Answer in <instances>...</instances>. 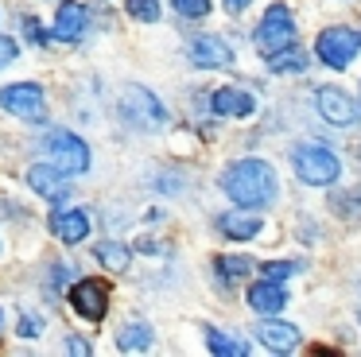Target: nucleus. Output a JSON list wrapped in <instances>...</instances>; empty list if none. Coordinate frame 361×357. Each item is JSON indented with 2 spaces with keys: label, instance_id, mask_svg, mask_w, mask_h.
Masks as SVG:
<instances>
[{
  "label": "nucleus",
  "instance_id": "1",
  "mask_svg": "<svg viewBox=\"0 0 361 357\" xmlns=\"http://www.w3.org/2000/svg\"><path fill=\"white\" fill-rule=\"evenodd\" d=\"M221 194L241 210H264L280 198V178L268 159H233L218 178Z\"/></svg>",
  "mask_w": 361,
  "mask_h": 357
},
{
  "label": "nucleus",
  "instance_id": "2",
  "mask_svg": "<svg viewBox=\"0 0 361 357\" xmlns=\"http://www.w3.org/2000/svg\"><path fill=\"white\" fill-rule=\"evenodd\" d=\"M252 47H257L264 59L295 47V16H291V8L283 4V0H272V4L264 8L257 31H252Z\"/></svg>",
  "mask_w": 361,
  "mask_h": 357
},
{
  "label": "nucleus",
  "instance_id": "3",
  "mask_svg": "<svg viewBox=\"0 0 361 357\" xmlns=\"http://www.w3.org/2000/svg\"><path fill=\"white\" fill-rule=\"evenodd\" d=\"M291 167H295V175L307 186H330L342 175V159L326 144H311V140L291 147Z\"/></svg>",
  "mask_w": 361,
  "mask_h": 357
},
{
  "label": "nucleus",
  "instance_id": "4",
  "mask_svg": "<svg viewBox=\"0 0 361 357\" xmlns=\"http://www.w3.org/2000/svg\"><path fill=\"white\" fill-rule=\"evenodd\" d=\"M43 152L51 155V163H55L63 175H86L90 163H94V155H90V144L78 136V132H71V128L47 132V140H43Z\"/></svg>",
  "mask_w": 361,
  "mask_h": 357
},
{
  "label": "nucleus",
  "instance_id": "5",
  "mask_svg": "<svg viewBox=\"0 0 361 357\" xmlns=\"http://www.w3.org/2000/svg\"><path fill=\"white\" fill-rule=\"evenodd\" d=\"M357 51H361V31L357 28L334 23V28H322L319 39H314V54H319V62L330 70H345L357 59Z\"/></svg>",
  "mask_w": 361,
  "mask_h": 357
},
{
  "label": "nucleus",
  "instance_id": "6",
  "mask_svg": "<svg viewBox=\"0 0 361 357\" xmlns=\"http://www.w3.org/2000/svg\"><path fill=\"white\" fill-rule=\"evenodd\" d=\"M121 116H125L133 128H144V132H156L167 124L164 101L152 90H144V85H125V93H121Z\"/></svg>",
  "mask_w": 361,
  "mask_h": 357
},
{
  "label": "nucleus",
  "instance_id": "7",
  "mask_svg": "<svg viewBox=\"0 0 361 357\" xmlns=\"http://www.w3.org/2000/svg\"><path fill=\"white\" fill-rule=\"evenodd\" d=\"M0 109L12 113L16 121L27 124H43L47 116V97H43V85L39 82H12L0 90Z\"/></svg>",
  "mask_w": 361,
  "mask_h": 357
},
{
  "label": "nucleus",
  "instance_id": "8",
  "mask_svg": "<svg viewBox=\"0 0 361 357\" xmlns=\"http://www.w3.org/2000/svg\"><path fill=\"white\" fill-rule=\"evenodd\" d=\"M314 109H319V116L326 124H334V128H353V124H361V101L350 97L342 85H319V90H314Z\"/></svg>",
  "mask_w": 361,
  "mask_h": 357
},
{
  "label": "nucleus",
  "instance_id": "9",
  "mask_svg": "<svg viewBox=\"0 0 361 357\" xmlns=\"http://www.w3.org/2000/svg\"><path fill=\"white\" fill-rule=\"evenodd\" d=\"M66 303H71V310L78 318H86V322H102L105 310H109V287L102 284V279H74L71 291H66Z\"/></svg>",
  "mask_w": 361,
  "mask_h": 357
},
{
  "label": "nucleus",
  "instance_id": "10",
  "mask_svg": "<svg viewBox=\"0 0 361 357\" xmlns=\"http://www.w3.org/2000/svg\"><path fill=\"white\" fill-rule=\"evenodd\" d=\"M187 59L198 70H229L237 62V51L221 35H195L187 43Z\"/></svg>",
  "mask_w": 361,
  "mask_h": 357
},
{
  "label": "nucleus",
  "instance_id": "11",
  "mask_svg": "<svg viewBox=\"0 0 361 357\" xmlns=\"http://www.w3.org/2000/svg\"><path fill=\"white\" fill-rule=\"evenodd\" d=\"M252 338H257L264 349H272V353H295L299 341H303V334H299V326L280 322L276 315H260V322L252 326Z\"/></svg>",
  "mask_w": 361,
  "mask_h": 357
},
{
  "label": "nucleus",
  "instance_id": "12",
  "mask_svg": "<svg viewBox=\"0 0 361 357\" xmlns=\"http://www.w3.org/2000/svg\"><path fill=\"white\" fill-rule=\"evenodd\" d=\"M90 28V8L82 0H63L55 12V23H51V39L59 43H78Z\"/></svg>",
  "mask_w": 361,
  "mask_h": 357
},
{
  "label": "nucleus",
  "instance_id": "13",
  "mask_svg": "<svg viewBox=\"0 0 361 357\" xmlns=\"http://www.w3.org/2000/svg\"><path fill=\"white\" fill-rule=\"evenodd\" d=\"M27 186H32V190L39 194L43 202H55V206L71 198L66 175L55 167V163H35V167H27Z\"/></svg>",
  "mask_w": 361,
  "mask_h": 357
},
{
  "label": "nucleus",
  "instance_id": "14",
  "mask_svg": "<svg viewBox=\"0 0 361 357\" xmlns=\"http://www.w3.org/2000/svg\"><path fill=\"white\" fill-rule=\"evenodd\" d=\"M90 229H94V222H90V214L78 206L55 210V214H51V233H55L63 245H82V241L90 237Z\"/></svg>",
  "mask_w": 361,
  "mask_h": 357
},
{
  "label": "nucleus",
  "instance_id": "15",
  "mask_svg": "<svg viewBox=\"0 0 361 357\" xmlns=\"http://www.w3.org/2000/svg\"><path fill=\"white\" fill-rule=\"evenodd\" d=\"M210 109L218 116H252L257 113V97H252L249 90H241V85H221V90H214L210 97Z\"/></svg>",
  "mask_w": 361,
  "mask_h": 357
},
{
  "label": "nucleus",
  "instance_id": "16",
  "mask_svg": "<svg viewBox=\"0 0 361 357\" xmlns=\"http://www.w3.org/2000/svg\"><path fill=\"white\" fill-rule=\"evenodd\" d=\"M249 307L257 310V315H280L283 307H288V287L283 284H276V279H264L260 276L257 284L249 287Z\"/></svg>",
  "mask_w": 361,
  "mask_h": 357
},
{
  "label": "nucleus",
  "instance_id": "17",
  "mask_svg": "<svg viewBox=\"0 0 361 357\" xmlns=\"http://www.w3.org/2000/svg\"><path fill=\"white\" fill-rule=\"evenodd\" d=\"M152 341H156V330H152L144 318H133L117 330V349L121 353H148Z\"/></svg>",
  "mask_w": 361,
  "mask_h": 357
},
{
  "label": "nucleus",
  "instance_id": "18",
  "mask_svg": "<svg viewBox=\"0 0 361 357\" xmlns=\"http://www.w3.org/2000/svg\"><path fill=\"white\" fill-rule=\"evenodd\" d=\"M218 229H221V237H229V241H252L260 229H264V217H252V214H221V217H218Z\"/></svg>",
  "mask_w": 361,
  "mask_h": 357
},
{
  "label": "nucleus",
  "instance_id": "19",
  "mask_svg": "<svg viewBox=\"0 0 361 357\" xmlns=\"http://www.w3.org/2000/svg\"><path fill=\"white\" fill-rule=\"evenodd\" d=\"M94 256H97V264H105L109 272H128V264H133V248H128L125 241H97Z\"/></svg>",
  "mask_w": 361,
  "mask_h": 357
},
{
  "label": "nucleus",
  "instance_id": "20",
  "mask_svg": "<svg viewBox=\"0 0 361 357\" xmlns=\"http://www.w3.org/2000/svg\"><path fill=\"white\" fill-rule=\"evenodd\" d=\"M202 338H206V349L218 353V357H245V353H249L245 341H237L233 334L218 330V326H202Z\"/></svg>",
  "mask_w": 361,
  "mask_h": 357
},
{
  "label": "nucleus",
  "instance_id": "21",
  "mask_svg": "<svg viewBox=\"0 0 361 357\" xmlns=\"http://www.w3.org/2000/svg\"><path fill=\"white\" fill-rule=\"evenodd\" d=\"M252 268H257V264H252L249 256H218V260H214V272H218L221 284H237V279H245Z\"/></svg>",
  "mask_w": 361,
  "mask_h": 357
},
{
  "label": "nucleus",
  "instance_id": "22",
  "mask_svg": "<svg viewBox=\"0 0 361 357\" xmlns=\"http://www.w3.org/2000/svg\"><path fill=\"white\" fill-rule=\"evenodd\" d=\"M268 70H272V74H303L307 54L299 51V47H288V51H280V54H268Z\"/></svg>",
  "mask_w": 361,
  "mask_h": 357
},
{
  "label": "nucleus",
  "instance_id": "23",
  "mask_svg": "<svg viewBox=\"0 0 361 357\" xmlns=\"http://www.w3.org/2000/svg\"><path fill=\"white\" fill-rule=\"evenodd\" d=\"M295 272H299L295 260H268V264H260V276H264V279H276V284H288Z\"/></svg>",
  "mask_w": 361,
  "mask_h": 357
},
{
  "label": "nucleus",
  "instance_id": "24",
  "mask_svg": "<svg viewBox=\"0 0 361 357\" xmlns=\"http://www.w3.org/2000/svg\"><path fill=\"white\" fill-rule=\"evenodd\" d=\"M128 16L140 23H156L159 20V0H125Z\"/></svg>",
  "mask_w": 361,
  "mask_h": 357
},
{
  "label": "nucleus",
  "instance_id": "25",
  "mask_svg": "<svg viewBox=\"0 0 361 357\" xmlns=\"http://www.w3.org/2000/svg\"><path fill=\"white\" fill-rule=\"evenodd\" d=\"M171 8L179 16H187V20H202L210 12V0H171Z\"/></svg>",
  "mask_w": 361,
  "mask_h": 357
},
{
  "label": "nucleus",
  "instance_id": "26",
  "mask_svg": "<svg viewBox=\"0 0 361 357\" xmlns=\"http://www.w3.org/2000/svg\"><path fill=\"white\" fill-rule=\"evenodd\" d=\"M16 334H20V341L39 338V334H43V318H39V315H24V318L16 322Z\"/></svg>",
  "mask_w": 361,
  "mask_h": 357
},
{
  "label": "nucleus",
  "instance_id": "27",
  "mask_svg": "<svg viewBox=\"0 0 361 357\" xmlns=\"http://www.w3.org/2000/svg\"><path fill=\"white\" fill-rule=\"evenodd\" d=\"M16 54H20L16 39H12V35H0V70L12 66V62H16Z\"/></svg>",
  "mask_w": 361,
  "mask_h": 357
},
{
  "label": "nucleus",
  "instance_id": "28",
  "mask_svg": "<svg viewBox=\"0 0 361 357\" xmlns=\"http://www.w3.org/2000/svg\"><path fill=\"white\" fill-rule=\"evenodd\" d=\"M20 28H24V35L32 39V43H47V35H43V28H39L35 16H20Z\"/></svg>",
  "mask_w": 361,
  "mask_h": 357
},
{
  "label": "nucleus",
  "instance_id": "29",
  "mask_svg": "<svg viewBox=\"0 0 361 357\" xmlns=\"http://www.w3.org/2000/svg\"><path fill=\"white\" fill-rule=\"evenodd\" d=\"M66 353H78V357H86V353H94V346H90L86 338H78V334H71V338H66Z\"/></svg>",
  "mask_w": 361,
  "mask_h": 357
},
{
  "label": "nucleus",
  "instance_id": "30",
  "mask_svg": "<svg viewBox=\"0 0 361 357\" xmlns=\"http://www.w3.org/2000/svg\"><path fill=\"white\" fill-rule=\"evenodd\" d=\"M252 0H226V8H229V16H237V12H245Z\"/></svg>",
  "mask_w": 361,
  "mask_h": 357
},
{
  "label": "nucleus",
  "instance_id": "31",
  "mask_svg": "<svg viewBox=\"0 0 361 357\" xmlns=\"http://www.w3.org/2000/svg\"><path fill=\"white\" fill-rule=\"evenodd\" d=\"M0 326H4V310H0Z\"/></svg>",
  "mask_w": 361,
  "mask_h": 357
},
{
  "label": "nucleus",
  "instance_id": "32",
  "mask_svg": "<svg viewBox=\"0 0 361 357\" xmlns=\"http://www.w3.org/2000/svg\"><path fill=\"white\" fill-rule=\"evenodd\" d=\"M0 253H4V245H0Z\"/></svg>",
  "mask_w": 361,
  "mask_h": 357
},
{
  "label": "nucleus",
  "instance_id": "33",
  "mask_svg": "<svg viewBox=\"0 0 361 357\" xmlns=\"http://www.w3.org/2000/svg\"><path fill=\"white\" fill-rule=\"evenodd\" d=\"M357 318H361V310H357Z\"/></svg>",
  "mask_w": 361,
  "mask_h": 357
}]
</instances>
